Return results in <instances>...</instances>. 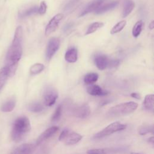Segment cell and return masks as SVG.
I'll return each instance as SVG.
<instances>
[{"label":"cell","instance_id":"obj_1","mask_svg":"<svg viewBox=\"0 0 154 154\" xmlns=\"http://www.w3.org/2000/svg\"><path fill=\"white\" fill-rule=\"evenodd\" d=\"M22 39L23 29L21 26H18L16 28L12 43L7 51L5 58V66L8 69L10 76L14 75L17 63L22 57Z\"/></svg>","mask_w":154,"mask_h":154},{"label":"cell","instance_id":"obj_2","mask_svg":"<svg viewBox=\"0 0 154 154\" xmlns=\"http://www.w3.org/2000/svg\"><path fill=\"white\" fill-rule=\"evenodd\" d=\"M29 119L26 116H20L13 122L11 131V137L14 142L20 141L24 136L31 130Z\"/></svg>","mask_w":154,"mask_h":154},{"label":"cell","instance_id":"obj_3","mask_svg":"<svg viewBox=\"0 0 154 154\" xmlns=\"http://www.w3.org/2000/svg\"><path fill=\"white\" fill-rule=\"evenodd\" d=\"M138 103L135 102L121 103L110 108L108 114L111 116H121L129 114L134 112L138 108Z\"/></svg>","mask_w":154,"mask_h":154},{"label":"cell","instance_id":"obj_4","mask_svg":"<svg viewBox=\"0 0 154 154\" xmlns=\"http://www.w3.org/2000/svg\"><path fill=\"white\" fill-rule=\"evenodd\" d=\"M126 127V125L123 124L119 122H114L108 125L106 127L103 128L100 131L96 133L94 135V138H101L106 136H109L115 132L125 129Z\"/></svg>","mask_w":154,"mask_h":154},{"label":"cell","instance_id":"obj_5","mask_svg":"<svg viewBox=\"0 0 154 154\" xmlns=\"http://www.w3.org/2000/svg\"><path fill=\"white\" fill-rule=\"evenodd\" d=\"M58 97V91L53 87L48 86L44 89L43 93V98L44 104L46 106H51L53 105H54Z\"/></svg>","mask_w":154,"mask_h":154},{"label":"cell","instance_id":"obj_6","mask_svg":"<svg viewBox=\"0 0 154 154\" xmlns=\"http://www.w3.org/2000/svg\"><path fill=\"white\" fill-rule=\"evenodd\" d=\"M60 45V40L57 37L51 38L48 43L46 49V58L47 60H50L57 51L58 50Z\"/></svg>","mask_w":154,"mask_h":154},{"label":"cell","instance_id":"obj_7","mask_svg":"<svg viewBox=\"0 0 154 154\" xmlns=\"http://www.w3.org/2000/svg\"><path fill=\"white\" fill-rule=\"evenodd\" d=\"M63 17L62 13H58L50 20L45 28V35L48 36L56 30Z\"/></svg>","mask_w":154,"mask_h":154},{"label":"cell","instance_id":"obj_8","mask_svg":"<svg viewBox=\"0 0 154 154\" xmlns=\"http://www.w3.org/2000/svg\"><path fill=\"white\" fill-rule=\"evenodd\" d=\"M90 107L88 104H84L75 107L72 110V115L80 119H85L90 114Z\"/></svg>","mask_w":154,"mask_h":154},{"label":"cell","instance_id":"obj_9","mask_svg":"<svg viewBox=\"0 0 154 154\" xmlns=\"http://www.w3.org/2000/svg\"><path fill=\"white\" fill-rule=\"evenodd\" d=\"M104 0H92L91 1L89 2L84 8V9L81 11L79 17L84 16L91 12L95 11L103 2Z\"/></svg>","mask_w":154,"mask_h":154},{"label":"cell","instance_id":"obj_10","mask_svg":"<svg viewBox=\"0 0 154 154\" xmlns=\"http://www.w3.org/2000/svg\"><path fill=\"white\" fill-rule=\"evenodd\" d=\"M58 129H59V128L56 126H51V127L48 128L47 129H46L37 138L35 145L38 146L40 144H41L42 142H43L44 141L49 138L51 137L54 135L58 131Z\"/></svg>","mask_w":154,"mask_h":154},{"label":"cell","instance_id":"obj_11","mask_svg":"<svg viewBox=\"0 0 154 154\" xmlns=\"http://www.w3.org/2000/svg\"><path fill=\"white\" fill-rule=\"evenodd\" d=\"M82 138V137L81 134L74 131H69L63 141L66 145H73L80 141Z\"/></svg>","mask_w":154,"mask_h":154},{"label":"cell","instance_id":"obj_12","mask_svg":"<svg viewBox=\"0 0 154 154\" xmlns=\"http://www.w3.org/2000/svg\"><path fill=\"white\" fill-rule=\"evenodd\" d=\"M94 62L99 70H103L108 67L109 60L105 55L97 54L94 58Z\"/></svg>","mask_w":154,"mask_h":154},{"label":"cell","instance_id":"obj_13","mask_svg":"<svg viewBox=\"0 0 154 154\" xmlns=\"http://www.w3.org/2000/svg\"><path fill=\"white\" fill-rule=\"evenodd\" d=\"M87 91L89 94L95 96H103L109 94V91L102 89L98 85H91L88 86L87 88Z\"/></svg>","mask_w":154,"mask_h":154},{"label":"cell","instance_id":"obj_14","mask_svg":"<svg viewBox=\"0 0 154 154\" xmlns=\"http://www.w3.org/2000/svg\"><path fill=\"white\" fill-rule=\"evenodd\" d=\"M36 145L25 143L17 147L13 152L14 154H31L35 150Z\"/></svg>","mask_w":154,"mask_h":154},{"label":"cell","instance_id":"obj_15","mask_svg":"<svg viewBox=\"0 0 154 154\" xmlns=\"http://www.w3.org/2000/svg\"><path fill=\"white\" fill-rule=\"evenodd\" d=\"M16 99L14 97H11L1 105L0 109L4 112H10L14 109L16 106Z\"/></svg>","mask_w":154,"mask_h":154},{"label":"cell","instance_id":"obj_16","mask_svg":"<svg viewBox=\"0 0 154 154\" xmlns=\"http://www.w3.org/2000/svg\"><path fill=\"white\" fill-rule=\"evenodd\" d=\"M119 4L118 1H112L111 2L108 3L104 5L100 6L97 10H95V13L97 14H100L105 13L107 11L112 10L117 7Z\"/></svg>","mask_w":154,"mask_h":154},{"label":"cell","instance_id":"obj_17","mask_svg":"<svg viewBox=\"0 0 154 154\" xmlns=\"http://www.w3.org/2000/svg\"><path fill=\"white\" fill-rule=\"evenodd\" d=\"M64 58L66 61L72 63H75L78 60V51L75 48L69 49L64 55Z\"/></svg>","mask_w":154,"mask_h":154},{"label":"cell","instance_id":"obj_18","mask_svg":"<svg viewBox=\"0 0 154 154\" xmlns=\"http://www.w3.org/2000/svg\"><path fill=\"white\" fill-rule=\"evenodd\" d=\"M135 7V3L132 0H125L123 6L122 17H127L134 10Z\"/></svg>","mask_w":154,"mask_h":154},{"label":"cell","instance_id":"obj_19","mask_svg":"<svg viewBox=\"0 0 154 154\" xmlns=\"http://www.w3.org/2000/svg\"><path fill=\"white\" fill-rule=\"evenodd\" d=\"M143 107L145 109L153 111L154 110V95L153 94H147L145 96L143 103Z\"/></svg>","mask_w":154,"mask_h":154},{"label":"cell","instance_id":"obj_20","mask_svg":"<svg viewBox=\"0 0 154 154\" xmlns=\"http://www.w3.org/2000/svg\"><path fill=\"white\" fill-rule=\"evenodd\" d=\"M118 149H111V148H99L92 149L87 151L88 154H109L117 152L119 150Z\"/></svg>","mask_w":154,"mask_h":154},{"label":"cell","instance_id":"obj_21","mask_svg":"<svg viewBox=\"0 0 154 154\" xmlns=\"http://www.w3.org/2000/svg\"><path fill=\"white\" fill-rule=\"evenodd\" d=\"M10 76L8 67L5 66L0 70V91L4 87L8 78Z\"/></svg>","mask_w":154,"mask_h":154},{"label":"cell","instance_id":"obj_22","mask_svg":"<svg viewBox=\"0 0 154 154\" xmlns=\"http://www.w3.org/2000/svg\"><path fill=\"white\" fill-rule=\"evenodd\" d=\"M99 78V75L96 73H88L84 77V82L85 84L90 85L96 82Z\"/></svg>","mask_w":154,"mask_h":154},{"label":"cell","instance_id":"obj_23","mask_svg":"<svg viewBox=\"0 0 154 154\" xmlns=\"http://www.w3.org/2000/svg\"><path fill=\"white\" fill-rule=\"evenodd\" d=\"M103 25H104V23L100 22H95L91 23V25H89V26L87 29L85 35H88L96 32L97 30L103 27Z\"/></svg>","mask_w":154,"mask_h":154},{"label":"cell","instance_id":"obj_24","mask_svg":"<svg viewBox=\"0 0 154 154\" xmlns=\"http://www.w3.org/2000/svg\"><path fill=\"white\" fill-rule=\"evenodd\" d=\"M44 109L43 105L38 102H34L30 103L28 105V109L32 112H40L42 111Z\"/></svg>","mask_w":154,"mask_h":154},{"label":"cell","instance_id":"obj_25","mask_svg":"<svg viewBox=\"0 0 154 154\" xmlns=\"http://www.w3.org/2000/svg\"><path fill=\"white\" fill-rule=\"evenodd\" d=\"M45 69V66L42 63H35L32 64L29 69V73L32 75H37L42 72Z\"/></svg>","mask_w":154,"mask_h":154},{"label":"cell","instance_id":"obj_26","mask_svg":"<svg viewBox=\"0 0 154 154\" xmlns=\"http://www.w3.org/2000/svg\"><path fill=\"white\" fill-rule=\"evenodd\" d=\"M143 20H140L135 23V24L134 25V27L132 28V35L134 37H137L140 35L143 29Z\"/></svg>","mask_w":154,"mask_h":154},{"label":"cell","instance_id":"obj_27","mask_svg":"<svg viewBox=\"0 0 154 154\" xmlns=\"http://www.w3.org/2000/svg\"><path fill=\"white\" fill-rule=\"evenodd\" d=\"M38 7L34 6L27 10L23 11L22 12L19 13V16L20 17H26L28 16H30L35 13H38Z\"/></svg>","mask_w":154,"mask_h":154},{"label":"cell","instance_id":"obj_28","mask_svg":"<svg viewBox=\"0 0 154 154\" xmlns=\"http://www.w3.org/2000/svg\"><path fill=\"white\" fill-rule=\"evenodd\" d=\"M138 131L140 135H144L148 133H153L154 128L153 125H141L138 129Z\"/></svg>","mask_w":154,"mask_h":154},{"label":"cell","instance_id":"obj_29","mask_svg":"<svg viewBox=\"0 0 154 154\" xmlns=\"http://www.w3.org/2000/svg\"><path fill=\"white\" fill-rule=\"evenodd\" d=\"M126 20H122L117 23L111 29L110 33L111 34H114L116 33H118L120 32L126 26Z\"/></svg>","mask_w":154,"mask_h":154},{"label":"cell","instance_id":"obj_30","mask_svg":"<svg viewBox=\"0 0 154 154\" xmlns=\"http://www.w3.org/2000/svg\"><path fill=\"white\" fill-rule=\"evenodd\" d=\"M81 1V0H69L64 5L63 10L66 13L71 11L73 8H75V7L78 5V3H79Z\"/></svg>","mask_w":154,"mask_h":154},{"label":"cell","instance_id":"obj_31","mask_svg":"<svg viewBox=\"0 0 154 154\" xmlns=\"http://www.w3.org/2000/svg\"><path fill=\"white\" fill-rule=\"evenodd\" d=\"M61 114H62V106L61 105H59L58 106H57L54 114L51 117V121L54 122L58 121L61 116Z\"/></svg>","mask_w":154,"mask_h":154},{"label":"cell","instance_id":"obj_32","mask_svg":"<svg viewBox=\"0 0 154 154\" xmlns=\"http://www.w3.org/2000/svg\"><path fill=\"white\" fill-rule=\"evenodd\" d=\"M47 10V5L45 1H42L39 7L38 8V13L40 15H43L45 14Z\"/></svg>","mask_w":154,"mask_h":154},{"label":"cell","instance_id":"obj_33","mask_svg":"<svg viewBox=\"0 0 154 154\" xmlns=\"http://www.w3.org/2000/svg\"><path fill=\"white\" fill-rule=\"evenodd\" d=\"M69 130H68L67 129H64V130H63V131L61 132L59 137H58V140L59 141H63V140L66 138V137L67 136V134L69 133Z\"/></svg>","mask_w":154,"mask_h":154},{"label":"cell","instance_id":"obj_34","mask_svg":"<svg viewBox=\"0 0 154 154\" xmlns=\"http://www.w3.org/2000/svg\"><path fill=\"white\" fill-rule=\"evenodd\" d=\"M119 64V60H109L108 66L109 67H116Z\"/></svg>","mask_w":154,"mask_h":154},{"label":"cell","instance_id":"obj_35","mask_svg":"<svg viewBox=\"0 0 154 154\" xmlns=\"http://www.w3.org/2000/svg\"><path fill=\"white\" fill-rule=\"evenodd\" d=\"M72 26H73V23H67V24L64 26V28H63V31H64V32L68 31L70 28H72Z\"/></svg>","mask_w":154,"mask_h":154},{"label":"cell","instance_id":"obj_36","mask_svg":"<svg viewBox=\"0 0 154 154\" xmlns=\"http://www.w3.org/2000/svg\"><path fill=\"white\" fill-rule=\"evenodd\" d=\"M131 96L132 97L135 98V99H141V96H140V94L139 93H135V92L132 93L131 94Z\"/></svg>","mask_w":154,"mask_h":154},{"label":"cell","instance_id":"obj_37","mask_svg":"<svg viewBox=\"0 0 154 154\" xmlns=\"http://www.w3.org/2000/svg\"><path fill=\"white\" fill-rule=\"evenodd\" d=\"M48 149L43 148V149H41L37 154H48Z\"/></svg>","mask_w":154,"mask_h":154},{"label":"cell","instance_id":"obj_38","mask_svg":"<svg viewBox=\"0 0 154 154\" xmlns=\"http://www.w3.org/2000/svg\"><path fill=\"white\" fill-rule=\"evenodd\" d=\"M149 143H152V144H153V143H154V137L152 136V137H150L149 138Z\"/></svg>","mask_w":154,"mask_h":154},{"label":"cell","instance_id":"obj_39","mask_svg":"<svg viewBox=\"0 0 154 154\" xmlns=\"http://www.w3.org/2000/svg\"><path fill=\"white\" fill-rule=\"evenodd\" d=\"M149 28L150 29H152L153 28H154V22L152 21L149 25Z\"/></svg>","mask_w":154,"mask_h":154},{"label":"cell","instance_id":"obj_40","mask_svg":"<svg viewBox=\"0 0 154 154\" xmlns=\"http://www.w3.org/2000/svg\"><path fill=\"white\" fill-rule=\"evenodd\" d=\"M130 154H142V153H137V152H131Z\"/></svg>","mask_w":154,"mask_h":154},{"label":"cell","instance_id":"obj_41","mask_svg":"<svg viewBox=\"0 0 154 154\" xmlns=\"http://www.w3.org/2000/svg\"><path fill=\"white\" fill-rule=\"evenodd\" d=\"M11 154H14V152H12V153H11Z\"/></svg>","mask_w":154,"mask_h":154}]
</instances>
